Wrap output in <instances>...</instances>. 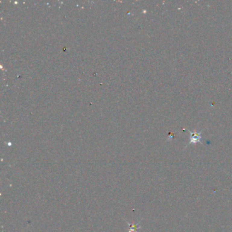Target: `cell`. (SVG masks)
Here are the masks:
<instances>
[{
	"instance_id": "obj_2",
	"label": "cell",
	"mask_w": 232,
	"mask_h": 232,
	"mask_svg": "<svg viewBox=\"0 0 232 232\" xmlns=\"http://www.w3.org/2000/svg\"><path fill=\"white\" fill-rule=\"evenodd\" d=\"M127 223H128V225H129V232H138V229H140V226L139 225V223L133 225V224H129L128 222Z\"/></svg>"
},
{
	"instance_id": "obj_1",
	"label": "cell",
	"mask_w": 232,
	"mask_h": 232,
	"mask_svg": "<svg viewBox=\"0 0 232 232\" xmlns=\"http://www.w3.org/2000/svg\"><path fill=\"white\" fill-rule=\"evenodd\" d=\"M202 139L201 132H191V139H190V144H196L200 142Z\"/></svg>"
}]
</instances>
